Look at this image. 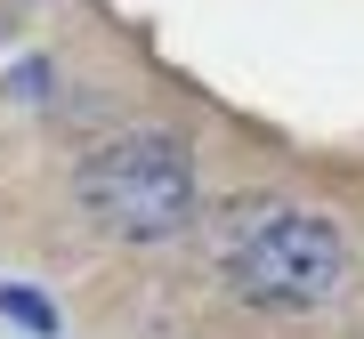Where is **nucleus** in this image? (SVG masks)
Returning <instances> with one entry per match:
<instances>
[{
    "instance_id": "1",
    "label": "nucleus",
    "mask_w": 364,
    "mask_h": 339,
    "mask_svg": "<svg viewBox=\"0 0 364 339\" xmlns=\"http://www.w3.org/2000/svg\"><path fill=\"white\" fill-rule=\"evenodd\" d=\"M210 250H219V274L243 299L259 307H324L348 283V250H340L332 218L291 202H235L210 226Z\"/></svg>"
},
{
    "instance_id": "2",
    "label": "nucleus",
    "mask_w": 364,
    "mask_h": 339,
    "mask_svg": "<svg viewBox=\"0 0 364 339\" xmlns=\"http://www.w3.org/2000/svg\"><path fill=\"white\" fill-rule=\"evenodd\" d=\"M81 202L105 235L122 243H162L195 218V162L170 130H130L114 145H97L81 170Z\"/></svg>"
},
{
    "instance_id": "3",
    "label": "nucleus",
    "mask_w": 364,
    "mask_h": 339,
    "mask_svg": "<svg viewBox=\"0 0 364 339\" xmlns=\"http://www.w3.org/2000/svg\"><path fill=\"white\" fill-rule=\"evenodd\" d=\"M0 315H16V323H25V331H41V339L57 331V315H49V299H33V291H16V283H0Z\"/></svg>"
}]
</instances>
